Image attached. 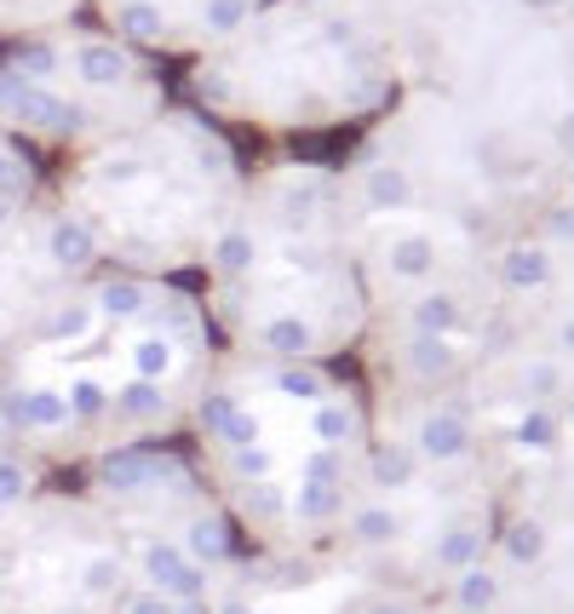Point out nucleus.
Masks as SVG:
<instances>
[{
    "label": "nucleus",
    "instance_id": "obj_1",
    "mask_svg": "<svg viewBox=\"0 0 574 614\" xmlns=\"http://www.w3.org/2000/svg\"><path fill=\"white\" fill-rule=\"evenodd\" d=\"M367 293V380H454L500 299V264L552 190L443 98L409 92L340 167Z\"/></svg>",
    "mask_w": 574,
    "mask_h": 614
},
{
    "label": "nucleus",
    "instance_id": "obj_2",
    "mask_svg": "<svg viewBox=\"0 0 574 614\" xmlns=\"http://www.w3.org/2000/svg\"><path fill=\"white\" fill-rule=\"evenodd\" d=\"M219 333L190 282L98 264L29 328V368L0 385V425L92 460L173 442L213 373Z\"/></svg>",
    "mask_w": 574,
    "mask_h": 614
},
{
    "label": "nucleus",
    "instance_id": "obj_3",
    "mask_svg": "<svg viewBox=\"0 0 574 614\" xmlns=\"http://www.w3.org/2000/svg\"><path fill=\"white\" fill-rule=\"evenodd\" d=\"M184 436L253 552H322L367 476L374 414L340 362L219 345Z\"/></svg>",
    "mask_w": 574,
    "mask_h": 614
},
{
    "label": "nucleus",
    "instance_id": "obj_4",
    "mask_svg": "<svg viewBox=\"0 0 574 614\" xmlns=\"http://www.w3.org/2000/svg\"><path fill=\"white\" fill-rule=\"evenodd\" d=\"M362 391L374 449L333 552L425 608L436 597L454 608L494 534L500 454L454 380H362Z\"/></svg>",
    "mask_w": 574,
    "mask_h": 614
},
{
    "label": "nucleus",
    "instance_id": "obj_5",
    "mask_svg": "<svg viewBox=\"0 0 574 614\" xmlns=\"http://www.w3.org/2000/svg\"><path fill=\"white\" fill-rule=\"evenodd\" d=\"M195 282L219 345L288 362L356 356L367 339V293L340 167L311 155L248 167L242 201Z\"/></svg>",
    "mask_w": 574,
    "mask_h": 614
},
{
    "label": "nucleus",
    "instance_id": "obj_6",
    "mask_svg": "<svg viewBox=\"0 0 574 614\" xmlns=\"http://www.w3.org/2000/svg\"><path fill=\"white\" fill-rule=\"evenodd\" d=\"M242 184L248 161L230 132L173 98L155 121L87 150L58 213L81 224L98 264L190 282L213 259Z\"/></svg>",
    "mask_w": 574,
    "mask_h": 614
},
{
    "label": "nucleus",
    "instance_id": "obj_7",
    "mask_svg": "<svg viewBox=\"0 0 574 614\" xmlns=\"http://www.w3.org/2000/svg\"><path fill=\"white\" fill-rule=\"evenodd\" d=\"M190 110L270 139L362 132L396 98V58L345 12L316 0H264L230 41L184 63Z\"/></svg>",
    "mask_w": 574,
    "mask_h": 614
},
{
    "label": "nucleus",
    "instance_id": "obj_8",
    "mask_svg": "<svg viewBox=\"0 0 574 614\" xmlns=\"http://www.w3.org/2000/svg\"><path fill=\"white\" fill-rule=\"evenodd\" d=\"M92 500L127 568L115 614H213L219 580L253 552L173 442L92 460Z\"/></svg>",
    "mask_w": 574,
    "mask_h": 614
},
{
    "label": "nucleus",
    "instance_id": "obj_9",
    "mask_svg": "<svg viewBox=\"0 0 574 614\" xmlns=\"http://www.w3.org/2000/svg\"><path fill=\"white\" fill-rule=\"evenodd\" d=\"M167 104H173L167 70L115 41L110 29H70V36L36 29L0 58V121L29 155L41 144L87 155L155 121Z\"/></svg>",
    "mask_w": 574,
    "mask_h": 614
},
{
    "label": "nucleus",
    "instance_id": "obj_10",
    "mask_svg": "<svg viewBox=\"0 0 574 614\" xmlns=\"http://www.w3.org/2000/svg\"><path fill=\"white\" fill-rule=\"evenodd\" d=\"M494 454V534L454 614H574V420Z\"/></svg>",
    "mask_w": 574,
    "mask_h": 614
},
{
    "label": "nucleus",
    "instance_id": "obj_11",
    "mask_svg": "<svg viewBox=\"0 0 574 614\" xmlns=\"http://www.w3.org/2000/svg\"><path fill=\"white\" fill-rule=\"evenodd\" d=\"M264 0H98L104 29L155 63H195L230 41Z\"/></svg>",
    "mask_w": 574,
    "mask_h": 614
}]
</instances>
